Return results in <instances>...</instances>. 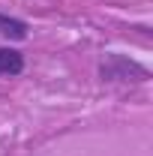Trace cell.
Segmentation results:
<instances>
[{
  "mask_svg": "<svg viewBox=\"0 0 153 156\" xmlns=\"http://www.w3.org/2000/svg\"><path fill=\"white\" fill-rule=\"evenodd\" d=\"M102 81H147V66L129 60L126 54H108L99 63Z\"/></svg>",
  "mask_w": 153,
  "mask_h": 156,
  "instance_id": "1",
  "label": "cell"
},
{
  "mask_svg": "<svg viewBox=\"0 0 153 156\" xmlns=\"http://www.w3.org/2000/svg\"><path fill=\"white\" fill-rule=\"evenodd\" d=\"M0 36L12 39V42H24L30 36V27L24 18H15V15H3L0 12Z\"/></svg>",
  "mask_w": 153,
  "mask_h": 156,
  "instance_id": "2",
  "label": "cell"
},
{
  "mask_svg": "<svg viewBox=\"0 0 153 156\" xmlns=\"http://www.w3.org/2000/svg\"><path fill=\"white\" fill-rule=\"evenodd\" d=\"M24 72V54L18 48H0V75H21Z\"/></svg>",
  "mask_w": 153,
  "mask_h": 156,
  "instance_id": "3",
  "label": "cell"
}]
</instances>
